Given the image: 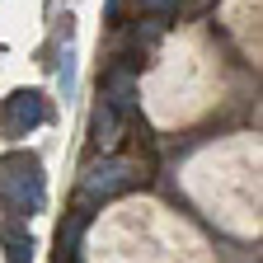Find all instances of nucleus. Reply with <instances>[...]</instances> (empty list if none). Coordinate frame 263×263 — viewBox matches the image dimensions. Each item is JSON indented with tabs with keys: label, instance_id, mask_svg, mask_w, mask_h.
Wrapping results in <instances>:
<instances>
[{
	"label": "nucleus",
	"instance_id": "f257e3e1",
	"mask_svg": "<svg viewBox=\"0 0 263 263\" xmlns=\"http://www.w3.org/2000/svg\"><path fill=\"white\" fill-rule=\"evenodd\" d=\"M47 202V179H43V160L33 151H10L0 155V212L10 221L38 216Z\"/></svg>",
	"mask_w": 263,
	"mask_h": 263
},
{
	"label": "nucleus",
	"instance_id": "f03ea898",
	"mask_svg": "<svg viewBox=\"0 0 263 263\" xmlns=\"http://www.w3.org/2000/svg\"><path fill=\"white\" fill-rule=\"evenodd\" d=\"M137 179H141V164H137V160H127V155H108V160H94L89 170H85L80 193L89 197V202H104V197L127 193Z\"/></svg>",
	"mask_w": 263,
	"mask_h": 263
},
{
	"label": "nucleus",
	"instance_id": "7ed1b4c3",
	"mask_svg": "<svg viewBox=\"0 0 263 263\" xmlns=\"http://www.w3.org/2000/svg\"><path fill=\"white\" fill-rule=\"evenodd\" d=\"M47 118H52V108H47L43 89H14L5 104H0V132H5V137H28V132L43 127Z\"/></svg>",
	"mask_w": 263,
	"mask_h": 263
},
{
	"label": "nucleus",
	"instance_id": "20e7f679",
	"mask_svg": "<svg viewBox=\"0 0 263 263\" xmlns=\"http://www.w3.org/2000/svg\"><path fill=\"white\" fill-rule=\"evenodd\" d=\"M104 104H108L118 118H132V113H137V80H132V71H127V66H113V71H108Z\"/></svg>",
	"mask_w": 263,
	"mask_h": 263
},
{
	"label": "nucleus",
	"instance_id": "39448f33",
	"mask_svg": "<svg viewBox=\"0 0 263 263\" xmlns=\"http://www.w3.org/2000/svg\"><path fill=\"white\" fill-rule=\"evenodd\" d=\"M0 245H5V263H33V235L19 221H0Z\"/></svg>",
	"mask_w": 263,
	"mask_h": 263
},
{
	"label": "nucleus",
	"instance_id": "423d86ee",
	"mask_svg": "<svg viewBox=\"0 0 263 263\" xmlns=\"http://www.w3.org/2000/svg\"><path fill=\"white\" fill-rule=\"evenodd\" d=\"M89 132H94V146L99 151H113L118 146V132H122V118L104 104V99H99L94 104V122H89Z\"/></svg>",
	"mask_w": 263,
	"mask_h": 263
},
{
	"label": "nucleus",
	"instance_id": "0eeeda50",
	"mask_svg": "<svg viewBox=\"0 0 263 263\" xmlns=\"http://www.w3.org/2000/svg\"><path fill=\"white\" fill-rule=\"evenodd\" d=\"M137 5H141L146 14H160V19H164V14H174V10H179V0H137Z\"/></svg>",
	"mask_w": 263,
	"mask_h": 263
}]
</instances>
